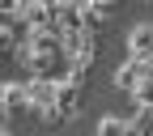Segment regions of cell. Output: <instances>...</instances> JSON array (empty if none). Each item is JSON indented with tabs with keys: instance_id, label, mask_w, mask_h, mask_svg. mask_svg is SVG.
Listing matches in <instances>:
<instances>
[{
	"instance_id": "1",
	"label": "cell",
	"mask_w": 153,
	"mask_h": 136,
	"mask_svg": "<svg viewBox=\"0 0 153 136\" xmlns=\"http://www.w3.org/2000/svg\"><path fill=\"white\" fill-rule=\"evenodd\" d=\"M26 111L34 115L38 123H47V128L64 123L60 106H55V77H47V72H30V81H26Z\"/></svg>"
},
{
	"instance_id": "8",
	"label": "cell",
	"mask_w": 153,
	"mask_h": 136,
	"mask_svg": "<svg viewBox=\"0 0 153 136\" xmlns=\"http://www.w3.org/2000/svg\"><path fill=\"white\" fill-rule=\"evenodd\" d=\"M132 102H136L140 111H153V77H140L136 89H132Z\"/></svg>"
},
{
	"instance_id": "2",
	"label": "cell",
	"mask_w": 153,
	"mask_h": 136,
	"mask_svg": "<svg viewBox=\"0 0 153 136\" xmlns=\"http://www.w3.org/2000/svg\"><path fill=\"white\" fill-rule=\"evenodd\" d=\"M60 51L68 55V68H89L94 64V51H98V38H94V30L89 26H76V30H68V34H60Z\"/></svg>"
},
{
	"instance_id": "10",
	"label": "cell",
	"mask_w": 153,
	"mask_h": 136,
	"mask_svg": "<svg viewBox=\"0 0 153 136\" xmlns=\"http://www.w3.org/2000/svg\"><path fill=\"white\" fill-rule=\"evenodd\" d=\"M17 43V22H0V51H13Z\"/></svg>"
},
{
	"instance_id": "7",
	"label": "cell",
	"mask_w": 153,
	"mask_h": 136,
	"mask_svg": "<svg viewBox=\"0 0 153 136\" xmlns=\"http://www.w3.org/2000/svg\"><path fill=\"white\" fill-rule=\"evenodd\" d=\"M0 89H4L9 115H13V111H26V81H0Z\"/></svg>"
},
{
	"instance_id": "9",
	"label": "cell",
	"mask_w": 153,
	"mask_h": 136,
	"mask_svg": "<svg viewBox=\"0 0 153 136\" xmlns=\"http://www.w3.org/2000/svg\"><path fill=\"white\" fill-rule=\"evenodd\" d=\"M98 132H102V136H119V132H128V119H119V115H102V119H98Z\"/></svg>"
},
{
	"instance_id": "5",
	"label": "cell",
	"mask_w": 153,
	"mask_h": 136,
	"mask_svg": "<svg viewBox=\"0 0 153 136\" xmlns=\"http://www.w3.org/2000/svg\"><path fill=\"white\" fill-rule=\"evenodd\" d=\"M153 51V22H136L128 34V55H145Z\"/></svg>"
},
{
	"instance_id": "13",
	"label": "cell",
	"mask_w": 153,
	"mask_h": 136,
	"mask_svg": "<svg viewBox=\"0 0 153 136\" xmlns=\"http://www.w3.org/2000/svg\"><path fill=\"white\" fill-rule=\"evenodd\" d=\"M111 4H115V0H111Z\"/></svg>"
},
{
	"instance_id": "3",
	"label": "cell",
	"mask_w": 153,
	"mask_h": 136,
	"mask_svg": "<svg viewBox=\"0 0 153 136\" xmlns=\"http://www.w3.org/2000/svg\"><path fill=\"white\" fill-rule=\"evenodd\" d=\"M51 17H55V0H22V9H17V22L38 26V30H51Z\"/></svg>"
},
{
	"instance_id": "12",
	"label": "cell",
	"mask_w": 153,
	"mask_h": 136,
	"mask_svg": "<svg viewBox=\"0 0 153 136\" xmlns=\"http://www.w3.org/2000/svg\"><path fill=\"white\" fill-rule=\"evenodd\" d=\"M9 132V106H4V89H0V136Z\"/></svg>"
},
{
	"instance_id": "11",
	"label": "cell",
	"mask_w": 153,
	"mask_h": 136,
	"mask_svg": "<svg viewBox=\"0 0 153 136\" xmlns=\"http://www.w3.org/2000/svg\"><path fill=\"white\" fill-rule=\"evenodd\" d=\"M17 9L22 0H0V22H17Z\"/></svg>"
},
{
	"instance_id": "4",
	"label": "cell",
	"mask_w": 153,
	"mask_h": 136,
	"mask_svg": "<svg viewBox=\"0 0 153 136\" xmlns=\"http://www.w3.org/2000/svg\"><path fill=\"white\" fill-rule=\"evenodd\" d=\"M111 13H115L111 0H81V22H85L89 30H98L102 22H111Z\"/></svg>"
},
{
	"instance_id": "6",
	"label": "cell",
	"mask_w": 153,
	"mask_h": 136,
	"mask_svg": "<svg viewBox=\"0 0 153 136\" xmlns=\"http://www.w3.org/2000/svg\"><path fill=\"white\" fill-rule=\"evenodd\" d=\"M136 81H140V60H136V55H128V60L119 64V72H115V85H119V89H136Z\"/></svg>"
}]
</instances>
